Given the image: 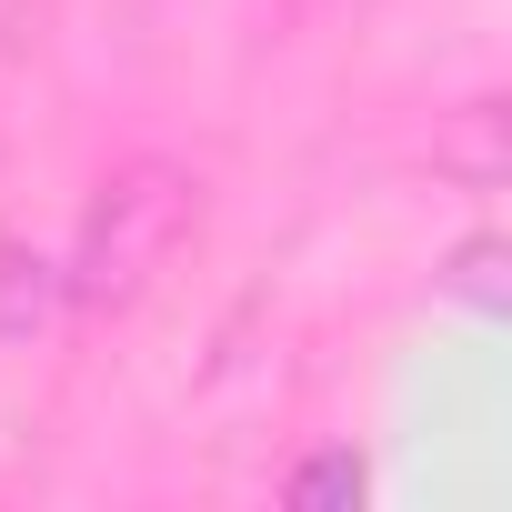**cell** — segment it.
Here are the masks:
<instances>
[{
  "mask_svg": "<svg viewBox=\"0 0 512 512\" xmlns=\"http://www.w3.org/2000/svg\"><path fill=\"white\" fill-rule=\"evenodd\" d=\"M11 11H21V0H0V21H11Z\"/></svg>",
  "mask_w": 512,
  "mask_h": 512,
  "instance_id": "cell-6",
  "label": "cell"
},
{
  "mask_svg": "<svg viewBox=\"0 0 512 512\" xmlns=\"http://www.w3.org/2000/svg\"><path fill=\"white\" fill-rule=\"evenodd\" d=\"M61 302V272L51 262H31V251H11L0 241V332H31L41 312Z\"/></svg>",
  "mask_w": 512,
  "mask_h": 512,
  "instance_id": "cell-2",
  "label": "cell"
},
{
  "mask_svg": "<svg viewBox=\"0 0 512 512\" xmlns=\"http://www.w3.org/2000/svg\"><path fill=\"white\" fill-rule=\"evenodd\" d=\"M432 161H452L462 181H502V101H472V111H462V131H452Z\"/></svg>",
  "mask_w": 512,
  "mask_h": 512,
  "instance_id": "cell-3",
  "label": "cell"
},
{
  "mask_svg": "<svg viewBox=\"0 0 512 512\" xmlns=\"http://www.w3.org/2000/svg\"><path fill=\"white\" fill-rule=\"evenodd\" d=\"M492 272H502V241H462V251H452V292H462V302H492V292H502Z\"/></svg>",
  "mask_w": 512,
  "mask_h": 512,
  "instance_id": "cell-4",
  "label": "cell"
},
{
  "mask_svg": "<svg viewBox=\"0 0 512 512\" xmlns=\"http://www.w3.org/2000/svg\"><path fill=\"white\" fill-rule=\"evenodd\" d=\"M191 231H201V181H191L181 161H121V171L81 201L71 262H61V302H81V312H131V302L181 262Z\"/></svg>",
  "mask_w": 512,
  "mask_h": 512,
  "instance_id": "cell-1",
  "label": "cell"
},
{
  "mask_svg": "<svg viewBox=\"0 0 512 512\" xmlns=\"http://www.w3.org/2000/svg\"><path fill=\"white\" fill-rule=\"evenodd\" d=\"M292 492H302V502H332V492H362V462H352V452H332V462L292 472Z\"/></svg>",
  "mask_w": 512,
  "mask_h": 512,
  "instance_id": "cell-5",
  "label": "cell"
}]
</instances>
